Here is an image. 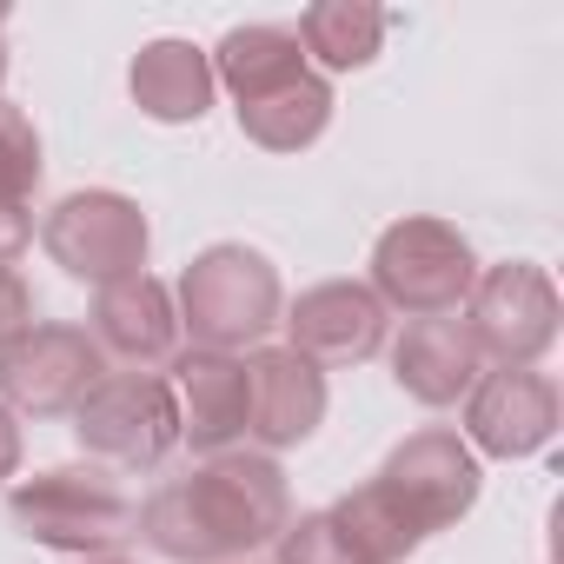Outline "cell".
Wrapping results in <instances>:
<instances>
[{"instance_id":"1","label":"cell","mask_w":564,"mask_h":564,"mask_svg":"<svg viewBox=\"0 0 564 564\" xmlns=\"http://www.w3.org/2000/svg\"><path fill=\"white\" fill-rule=\"evenodd\" d=\"M286 518H293V485L279 458L239 445L153 485L133 531L166 564H246L252 551H272Z\"/></svg>"},{"instance_id":"2","label":"cell","mask_w":564,"mask_h":564,"mask_svg":"<svg viewBox=\"0 0 564 564\" xmlns=\"http://www.w3.org/2000/svg\"><path fill=\"white\" fill-rule=\"evenodd\" d=\"M173 313H180V339H193L199 352L246 359L252 346H265V333L286 313V286H279V265L259 246L219 239L186 259L180 286H173Z\"/></svg>"},{"instance_id":"3","label":"cell","mask_w":564,"mask_h":564,"mask_svg":"<svg viewBox=\"0 0 564 564\" xmlns=\"http://www.w3.org/2000/svg\"><path fill=\"white\" fill-rule=\"evenodd\" d=\"M8 518L28 544L54 557H100L133 538L140 505L107 465H47L34 478L8 485Z\"/></svg>"},{"instance_id":"4","label":"cell","mask_w":564,"mask_h":564,"mask_svg":"<svg viewBox=\"0 0 564 564\" xmlns=\"http://www.w3.org/2000/svg\"><path fill=\"white\" fill-rule=\"evenodd\" d=\"M366 286L386 313L445 319V313H465V300L478 286V252L452 219L405 213L372 239V279Z\"/></svg>"},{"instance_id":"5","label":"cell","mask_w":564,"mask_h":564,"mask_svg":"<svg viewBox=\"0 0 564 564\" xmlns=\"http://www.w3.org/2000/svg\"><path fill=\"white\" fill-rule=\"evenodd\" d=\"M74 438L87 465L107 471H160L180 445V405L166 372H107L74 405Z\"/></svg>"},{"instance_id":"6","label":"cell","mask_w":564,"mask_h":564,"mask_svg":"<svg viewBox=\"0 0 564 564\" xmlns=\"http://www.w3.org/2000/svg\"><path fill=\"white\" fill-rule=\"evenodd\" d=\"M41 252L80 279V286H113V279H133L147 272V252H153V226L140 213V199L113 193V186H87V193H67L47 206V219L34 226Z\"/></svg>"},{"instance_id":"7","label":"cell","mask_w":564,"mask_h":564,"mask_svg":"<svg viewBox=\"0 0 564 564\" xmlns=\"http://www.w3.org/2000/svg\"><path fill=\"white\" fill-rule=\"evenodd\" d=\"M372 485L405 511V524L419 538H432V531H452L478 505L485 465L471 458V445L458 438V425H419V432H405L386 452V465L372 471Z\"/></svg>"},{"instance_id":"8","label":"cell","mask_w":564,"mask_h":564,"mask_svg":"<svg viewBox=\"0 0 564 564\" xmlns=\"http://www.w3.org/2000/svg\"><path fill=\"white\" fill-rule=\"evenodd\" d=\"M458 319L478 339L485 366H538L557 346L564 306L538 259H498V265H478V286Z\"/></svg>"},{"instance_id":"9","label":"cell","mask_w":564,"mask_h":564,"mask_svg":"<svg viewBox=\"0 0 564 564\" xmlns=\"http://www.w3.org/2000/svg\"><path fill=\"white\" fill-rule=\"evenodd\" d=\"M107 379L100 346L74 319H34L14 346H0V405L14 419H74V405Z\"/></svg>"},{"instance_id":"10","label":"cell","mask_w":564,"mask_h":564,"mask_svg":"<svg viewBox=\"0 0 564 564\" xmlns=\"http://www.w3.org/2000/svg\"><path fill=\"white\" fill-rule=\"evenodd\" d=\"M564 425V399H557V379L538 372V366H485L478 386L465 392V425L458 438L471 445V458H531L557 438Z\"/></svg>"},{"instance_id":"11","label":"cell","mask_w":564,"mask_h":564,"mask_svg":"<svg viewBox=\"0 0 564 564\" xmlns=\"http://www.w3.org/2000/svg\"><path fill=\"white\" fill-rule=\"evenodd\" d=\"M279 326H286V346L306 366L346 372V366H366V359L386 352L392 313L372 300L366 279H319V286H306L286 313H279Z\"/></svg>"},{"instance_id":"12","label":"cell","mask_w":564,"mask_h":564,"mask_svg":"<svg viewBox=\"0 0 564 564\" xmlns=\"http://www.w3.org/2000/svg\"><path fill=\"white\" fill-rule=\"evenodd\" d=\"M246 392H252V405H246V438H252V452H265V458L306 445V438L326 425V405H333L326 372L306 366L293 346H252V352H246Z\"/></svg>"},{"instance_id":"13","label":"cell","mask_w":564,"mask_h":564,"mask_svg":"<svg viewBox=\"0 0 564 564\" xmlns=\"http://www.w3.org/2000/svg\"><path fill=\"white\" fill-rule=\"evenodd\" d=\"M87 339L100 346V359H113L120 372H160L180 352V313H173V286L153 272L113 279L94 293L87 313Z\"/></svg>"},{"instance_id":"14","label":"cell","mask_w":564,"mask_h":564,"mask_svg":"<svg viewBox=\"0 0 564 564\" xmlns=\"http://www.w3.org/2000/svg\"><path fill=\"white\" fill-rule=\"evenodd\" d=\"M166 386H173V405H180V445H193L199 458H219V452H239L246 445V359L239 352H199V346H180L173 366H166Z\"/></svg>"},{"instance_id":"15","label":"cell","mask_w":564,"mask_h":564,"mask_svg":"<svg viewBox=\"0 0 564 564\" xmlns=\"http://www.w3.org/2000/svg\"><path fill=\"white\" fill-rule=\"evenodd\" d=\"M478 372H485V352H478V339L465 333L458 313H445V319H405V333L392 339V379L425 412L465 405V392L478 386Z\"/></svg>"},{"instance_id":"16","label":"cell","mask_w":564,"mask_h":564,"mask_svg":"<svg viewBox=\"0 0 564 564\" xmlns=\"http://www.w3.org/2000/svg\"><path fill=\"white\" fill-rule=\"evenodd\" d=\"M127 94H133V107L147 113V120H160V127H199L206 113H213V61H206V47H193V41H147L140 54H133V67H127Z\"/></svg>"},{"instance_id":"17","label":"cell","mask_w":564,"mask_h":564,"mask_svg":"<svg viewBox=\"0 0 564 564\" xmlns=\"http://www.w3.org/2000/svg\"><path fill=\"white\" fill-rule=\"evenodd\" d=\"M206 61H213V87H226V94H232V107L265 100V94H279V87H293V80H306V74H313V61H306L300 34H293V28H279V21L232 28Z\"/></svg>"},{"instance_id":"18","label":"cell","mask_w":564,"mask_h":564,"mask_svg":"<svg viewBox=\"0 0 564 564\" xmlns=\"http://www.w3.org/2000/svg\"><path fill=\"white\" fill-rule=\"evenodd\" d=\"M333 107H339V100H333V80L313 67L306 80L279 87V94H265V100H246V107H232V113H239V133H246L259 153H306V147L326 140Z\"/></svg>"},{"instance_id":"19","label":"cell","mask_w":564,"mask_h":564,"mask_svg":"<svg viewBox=\"0 0 564 564\" xmlns=\"http://www.w3.org/2000/svg\"><path fill=\"white\" fill-rule=\"evenodd\" d=\"M386 8H372V0H313V8L300 14V47L306 61H319V74H359L379 61L386 47Z\"/></svg>"},{"instance_id":"20","label":"cell","mask_w":564,"mask_h":564,"mask_svg":"<svg viewBox=\"0 0 564 564\" xmlns=\"http://www.w3.org/2000/svg\"><path fill=\"white\" fill-rule=\"evenodd\" d=\"M272 564H366V551H359V538L339 524V511L319 505V511L286 518V531L272 538Z\"/></svg>"},{"instance_id":"21","label":"cell","mask_w":564,"mask_h":564,"mask_svg":"<svg viewBox=\"0 0 564 564\" xmlns=\"http://www.w3.org/2000/svg\"><path fill=\"white\" fill-rule=\"evenodd\" d=\"M41 173H47V160H41V133H34V120L0 94V199H34V186H41Z\"/></svg>"},{"instance_id":"22","label":"cell","mask_w":564,"mask_h":564,"mask_svg":"<svg viewBox=\"0 0 564 564\" xmlns=\"http://www.w3.org/2000/svg\"><path fill=\"white\" fill-rule=\"evenodd\" d=\"M28 326H34V286L14 265H0V346H14Z\"/></svg>"},{"instance_id":"23","label":"cell","mask_w":564,"mask_h":564,"mask_svg":"<svg viewBox=\"0 0 564 564\" xmlns=\"http://www.w3.org/2000/svg\"><path fill=\"white\" fill-rule=\"evenodd\" d=\"M34 246V213L21 199H0V265H21Z\"/></svg>"},{"instance_id":"24","label":"cell","mask_w":564,"mask_h":564,"mask_svg":"<svg viewBox=\"0 0 564 564\" xmlns=\"http://www.w3.org/2000/svg\"><path fill=\"white\" fill-rule=\"evenodd\" d=\"M21 478V419L0 405V485H14Z\"/></svg>"},{"instance_id":"25","label":"cell","mask_w":564,"mask_h":564,"mask_svg":"<svg viewBox=\"0 0 564 564\" xmlns=\"http://www.w3.org/2000/svg\"><path fill=\"white\" fill-rule=\"evenodd\" d=\"M80 564H140V557H127V551H100V557H80Z\"/></svg>"},{"instance_id":"26","label":"cell","mask_w":564,"mask_h":564,"mask_svg":"<svg viewBox=\"0 0 564 564\" xmlns=\"http://www.w3.org/2000/svg\"><path fill=\"white\" fill-rule=\"evenodd\" d=\"M0 80H8V14H0Z\"/></svg>"},{"instance_id":"27","label":"cell","mask_w":564,"mask_h":564,"mask_svg":"<svg viewBox=\"0 0 564 564\" xmlns=\"http://www.w3.org/2000/svg\"><path fill=\"white\" fill-rule=\"evenodd\" d=\"M246 564H252V557H246Z\"/></svg>"}]
</instances>
